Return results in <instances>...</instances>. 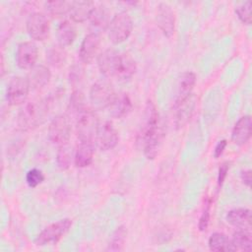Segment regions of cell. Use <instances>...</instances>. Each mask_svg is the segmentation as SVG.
I'll list each match as a JSON object with an SVG mask.
<instances>
[{
    "mask_svg": "<svg viewBox=\"0 0 252 252\" xmlns=\"http://www.w3.org/2000/svg\"><path fill=\"white\" fill-rule=\"evenodd\" d=\"M48 114V102L36 99L26 102L18 114V126L22 130H32L41 125Z\"/></svg>",
    "mask_w": 252,
    "mask_h": 252,
    "instance_id": "obj_1",
    "label": "cell"
},
{
    "mask_svg": "<svg viewBox=\"0 0 252 252\" xmlns=\"http://www.w3.org/2000/svg\"><path fill=\"white\" fill-rule=\"evenodd\" d=\"M132 30L133 22L130 15L126 12H119L109 22L108 37L114 44H119L130 36Z\"/></svg>",
    "mask_w": 252,
    "mask_h": 252,
    "instance_id": "obj_2",
    "label": "cell"
},
{
    "mask_svg": "<svg viewBox=\"0 0 252 252\" xmlns=\"http://www.w3.org/2000/svg\"><path fill=\"white\" fill-rule=\"evenodd\" d=\"M99 122L96 114L88 108H84L77 114L76 131L81 142H92L94 139Z\"/></svg>",
    "mask_w": 252,
    "mask_h": 252,
    "instance_id": "obj_3",
    "label": "cell"
},
{
    "mask_svg": "<svg viewBox=\"0 0 252 252\" xmlns=\"http://www.w3.org/2000/svg\"><path fill=\"white\" fill-rule=\"evenodd\" d=\"M72 220L70 219H63L56 222L47 225L36 236L34 242L36 245H51L57 243L70 229Z\"/></svg>",
    "mask_w": 252,
    "mask_h": 252,
    "instance_id": "obj_4",
    "label": "cell"
},
{
    "mask_svg": "<svg viewBox=\"0 0 252 252\" xmlns=\"http://www.w3.org/2000/svg\"><path fill=\"white\" fill-rule=\"evenodd\" d=\"M71 136V122L66 114L55 116L48 127L49 140L58 146L67 144Z\"/></svg>",
    "mask_w": 252,
    "mask_h": 252,
    "instance_id": "obj_5",
    "label": "cell"
},
{
    "mask_svg": "<svg viewBox=\"0 0 252 252\" xmlns=\"http://www.w3.org/2000/svg\"><path fill=\"white\" fill-rule=\"evenodd\" d=\"M115 93L113 87L107 81H97L90 91V100L94 109L107 108Z\"/></svg>",
    "mask_w": 252,
    "mask_h": 252,
    "instance_id": "obj_6",
    "label": "cell"
},
{
    "mask_svg": "<svg viewBox=\"0 0 252 252\" xmlns=\"http://www.w3.org/2000/svg\"><path fill=\"white\" fill-rule=\"evenodd\" d=\"M31 87L27 78L15 77L13 78L6 91V99L11 105H20L26 102Z\"/></svg>",
    "mask_w": 252,
    "mask_h": 252,
    "instance_id": "obj_7",
    "label": "cell"
},
{
    "mask_svg": "<svg viewBox=\"0 0 252 252\" xmlns=\"http://www.w3.org/2000/svg\"><path fill=\"white\" fill-rule=\"evenodd\" d=\"M94 140L100 151H109L118 143V132L110 121H104L98 125Z\"/></svg>",
    "mask_w": 252,
    "mask_h": 252,
    "instance_id": "obj_8",
    "label": "cell"
},
{
    "mask_svg": "<svg viewBox=\"0 0 252 252\" xmlns=\"http://www.w3.org/2000/svg\"><path fill=\"white\" fill-rule=\"evenodd\" d=\"M49 21L42 13L35 12L29 16L27 20V31L30 36L37 41L44 40L49 34Z\"/></svg>",
    "mask_w": 252,
    "mask_h": 252,
    "instance_id": "obj_9",
    "label": "cell"
},
{
    "mask_svg": "<svg viewBox=\"0 0 252 252\" xmlns=\"http://www.w3.org/2000/svg\"><path fill=\"white\" fill-rule=\"evenodd\" d=\"M196 105V96L191 94L182 98H176L174 103V123L182 128L191 119Z\"/></svg>",
    "mask_w": 252,
    "mask_h": 252,
    "instance_id": "obj_10",
    "label": "cell"
},
{
    "mask_svg": "<svg viewBox=\"0 0 252 252\" xmlns=\"http://www.w3.org/2000/svg\"><path fill=\"white\" fill-rule=\"evenodd\" d=\"M159 124V115L153 101L148 100L143 113L142 122L137 135V145L140 146L142 141Z\"/></svg>",
    "mask_w": 252,
    "mask_h": 252,
    "instance_id": "obj_11",
    "label": "cell"
},
{
    "mask_svg": "<svg viewBox=\"0 0 252 252\" xmlns=\"http://www.w3.org/2000/svg\"><path fill=\"white\" fill-rule=\"evenodd\" d=\"M38 56L37 46L32 41H24L18 45L16 52V62L19 68L31 70L35 66Z\"/></svg>",
    "mask_w": 252,
    "mask_h": 252,
    "instance_id": "obj_12",
    "label": "cell"
},
{
    "mask_svg": "<svg viewBox=\"0 0 252 252\" xmlns=\"http://www.w3.org/2000/svg\"><path fill=\"white\" fill-rule=\"evenodd\" d=\"M157 25L166 36H172L175 28V16L171 7L166 3H159L157 10Z\"/></svg>",
    "mask_w": 252,
    "mask_h": 252,
    "instance_id": "obj_13",
    "label": "cell"
},
{
    "mask_svg": "<svg viewBox=\"0 0 252 252\" xmlns=\"http://www.w3.org/2000/svg\"><path fill=\"white\" fill-rule=\"evenodd\" d=\"M163 138V128L160 123L142 141L140 148L143 150L145 157L148 159H154L160 148Z\"/></svg>",
    "mask_w": 252,
    "mask_h": 252,
    "instance_id": "obj_14",
    "label": "cell"
},
{
    "mask_svg": "<svg viewBox=\"0 0 252 252\" xmlns=\"http://www.w3.org/2000/svg\"><path fill=\"white\" fill-rule=\"evenodd\" d=\"M99 44H100V37L97 32H94L87 34L81 43V47L79 51L80 60L85 64L91 63L96 56Z\"/></svg>",
    "mask_w": 252,
    "mask_h": 252,
    "instance_id": "obj_15",
    "label": "cell"
},
{
    "mask_svg": "<svg viewBox=\"0 0 252 252\" xmlns=\"http://www.w3.org/2000/svg\"><path fill=\"white\" fill-rule=\"evenodd\" d=\"M132 107V100L125 93L115 94L107 106L109 114L114 118H122L127 116Z\"/></svg>",
    "mask_w": 252,
    "mask_h": 252,
    "instance_id": "obj_16",
    "label": "cell"
},
{
    "mask_svg": "<svg viewBox=\"0 0 252 252\" xmlns=\"http://www.w3.org/2000/svg\"><path fill=\"white\" fill-rule=\"evenodd\" d=\"M118 58L119 53L112 48L102 51L97 57V66L100 73L105 77H114Z\"/></svg>",
    "mask_w": 252,
    "mask_h": 252,
    "instance_id": "obj_17",
    "label": "cell"
},
{
    "mask_svg": "<svg viewBox=\"0 0 252 252\" xmlns=\"http://www.w3.org/2000/svg\"><path fill=\"white\" fill-rule=\"evenodd\" d=\"M251 117L249 115L242 116L234 125L231 132V140L235 145H245L251 137Z\"/></svg>",
    "mask_w": 252,
    "mask_h": 252,
    "instance_id": "obj_18",
    "label": "cell"
},
{
    "mask_svg": "<svg viewBox=\"0 0 252 252\" xmlns=\"http://www.w3.org/2000/svg\"><path fill=\"white\" fill-rule=\"evenodd\" d=\"M136 70L137 65L134 58L129 53H119L118 63L114 77H116L120 81H128L134 76Z\"/></svg>",
    "mask_w": 252,
    "mask_h": 252,
    "instance_id": "obj_19",
    "label": "cell"
},
{
    "mask_svg": "<svg viewBox=\"0 0 252 252\" xmlns=\"http://www.w3.org/2000/svg\"><path fill=\"white\" fill-rule=\"evenodd\" d=\"M51 78L49 69L44 65H35L32 67L28 76L27 80L32 90H38L46 86Z\"/></svg>",
    "mask_w": 252,
    "mask_h": 252,
    "instance_id": "obj_20",
    "label": "cell"
},
{
    "mask_svg": "<svg viewBox=\"0 0 252 252\" xmlns=\"http://www.w3.org/2000/svg\"><path fill=\"white\" fill-rule=\"evenodd\" d=\"M226 221L237 228H248L251 225V212L246 208L230 210L226 214Z\"/></svg>",
    "mask_w": 252,
    "mask_h": 252,
    "instance_id": "obj_21",
    "label": "cell"
},
{
    "mask_svg": "<svg viewBox=\"0 0 252 252\" xmlns=\"http://www.w3.org/2000/svg\"><path fill=\"white\" fill-rule=\"evenodd\" d=\"M94 5L91 1H72L70 7V17L76 23H83L90 19Z\"/></svg>",
    "mask_w": 252,
    "mask_h": 252,
    "instance_id": "obj_22",
    "label": "cell"
},
{
    "mask_svg": "<svg viewBox=\"0 0 252 252\" xmlns=\"http://www.w3.org/2000/svg\"><path fill=\"white\" fill-rule=\"evenodd\" d=\"M94 159V147L92 142H81L75 152L74 162L77 167L89 166Z\"/></svg>",
    "mask_w": 252,
    "mask_h": 252,
    "instance_id": "obj_23",
    "label": "cell"
},
{
    "mask_svg": "<svg viewBox=\"0 0 252 252\" xmlns=\"http://www.w3.org/2000/svg\"><path fill=\"white\" fill-rule=\"evenodd\" d=\"M231 251H250L252 248V237L250 229L239 228L230 239Z\"/></svg>",
    "mask_w": 252,
    "mask_h": 252,
    "instance_id": "obj_24",
    "label": "cell"
},
{
    "mask_svg": "<svg viewBox=\"0 0 252 252\" xmlns=\"http://www.w3.org/2000/svg\"><path fill=\"white\" fill-rule=\"evenodd\" d=\"M76 35V29L69 21L62 22L57 28V39L59 45L62 47L71 45L74 42Z\"/></svg>",
    "mask_w": 252,
    "mask_h": 252,
    "instance_id": "obj_25",
    "label": "cell"
},
{
    "mask_svg": "<svg viewBox=\"0 0 252 252\" xmlns=\"http://www.w3.org/2000/svg\"><path fill=\"white\" fill-rule=\"evenodd\" d=\"M89 20L92 26L97 30H106L110 22L108 11L103 6H94Z\"/></svg>",
    "mask_w": 252,
    "mask_h": 252,
    "instance_id": "obj_26",
    "label": "cell"
},
{
    "mask_svg": "<svg viewBox=\"0 0 252 252\" xmlns=\"http://www.w3.org/2000/svg\"><path fill=\"white\" fill-rule=\"evenodd\" d=\"M126 237H127L126 227L124 225L118 226L111 234L106 250L107 251H122L124 249Z\"/></svg>",
    "mask_w": 252,
    "mask_h": 252,
    "instance_id": "obj_27",
    "label": "cell"
},
{
    "mask_svg": "<svg viewBox=\"0 0 252 252\" xmlns=\"http://www.w3.org/2000/svg\"><path fill=\"white\" fill-rule=\"evenodd\" d=\"M196 84V75L193 72H185L182 74L178 84L177 98L185 97L192 94V90Z\"/></svg>",
    "mask_w": 252,
    "mask_h": 252,
    "instance_id": "obj_28",
    "label": "cell"
},
{
    "mask_svg": "<svg viewBox=\"0 0 252 252\" xmlns=\"http://www.w3.org/2000/svg\"><path fill=\"white\" fill-rule=\"evenodd\" d=\"M208 245L212 251H231L230 239L221 232H214L209 238Z\"/></svg>",
    "mask_w": 252,
    "mask_h": 252,
    "instance_id": "obj_29",
    "label": "cell"
},
{
    "mask_svg": "<svg viewBox=\"0 0 252 252\" xmlns=\"http://www.w3.org/2000/svg\"><path fill=\"white\" fill-rule=\"evenodd\" d=\"M74 157H75V153L73 152L72 147L68 143L59 146V150L56 156V161H57L58 167L62 170L69 168L72 162V158H74Z\"/></svg>",
    "mask_w": 252,
    "mask_h": 252,
    "instance_id": "obj_30",
    "label": "cell"
},
{
    "mask_svg": "<svg viewBox=\"0 0 252 252\" xmlns=\"http://www.w3.org/2000/svg\"><path fill=\"white\" fill-rule=\"evenodd\" d=\"M46 10L52 16H63L70 12L71 2L67 1H48L45 3Z\"/></svg>",
    "mask_w": 252,
    "mask_h": 252,
    "instance_id": "obj_31",
    "label": "cell"
},
{
    "mask_svg": "<svg viewBox=\"0 0 252 252\" xmlns=\"http://www.w3.org/2000/svg\"><path fill=\"white\" fill-rule=\"evenodd\" d=\"M47 59L49 63L54 67L62 66L66 60V53L64 51V47L58 45L50 48L47 53Z\"/></svg>",
    "mask_w": 252,
    "mask_h": 252,
    "instance_id": "obj_32",
    "label": "cell"
},
{
    "mask_svg": "<svg viewBox=\"0 0 252 252\" xmlns=\"http://www.w3.org/2000/svg\"><path fill=\"white\" fill-rule=\"evenodd\" d=\"M235 14L237 15L238 19L246 25H250L252 18H251V2L247 1L235 8Z\"/></svg>",
    "mask_w": 252,
    "mask_h": 252,
    "instance_id": "obj_33",
    "label": "cell"
},
{
    "mask_svg": "<svg viewBox=\"0 0 252 252\" xmlns=\"http://www.w3.org/2000/svg\"><path fill=\"white\" fill-rule=\"evenodd\" d=\"M84 107V96L81 91L75 90L70 97V102H69V109L71 112L79 113L81 110H83Z\"/></svg>",
    "mask_w": 252,
    "mask_h": 252,
    "instance_id": "obj_34",
    "label": "cell"
},
{
    "mask_svg": "<svg viewBox=\"0 0 252 252\" xmlns=\"http://www.w3.org/2000/svg\"><path fill=\"white\" fill-rule=\"evenodd\" d=\"M43 180H44V175L42 171L37 168H32L26 174L27 184L32 188H35L40 183H42Z\"/></svg>",
    "mask_w": 252,
    "mask_h": 252,
    "instance_id": "obj_35",
    "label": "cell"
},
{
    "mask_svg": "<svg viewBox=\"0 0 252 252\" xmlns=\"http://www.w3.org/2000/svg\"><path fill=\"white\" fill-rule=\"evenodd\" d=\"M211 212V203L208 202L205 206V209L199 219V222H198V227L200 231H205L207 230L208 226H209V222H210V214Z\"/></svg>",
    "mask_w": 252,
    "mask_h": 252,
    "instance_id": "obj_36",
    "label": "cell"
},
{
    "mask_svg": "<svg viewBox=\"0 0 252 252\" xmlns=\"http://www.w3.org/2000/svg\"><path fill=\"white\" fill-rule=\"evenodd\" d=\"M70 83L73 85V86H77L78 84L81 83V81L83 80V69L78 66V65H75L72 67V69L70 70Z\"/></svg>",
    "mask_w": 252,
    "mask_h": 252,
    "instance_id": "obj_37",
    "label": "cell"
},
{
    "mask_svg": "<svg viewBox=\"0 0 252 252\" xmlns=\"http://www.w3.org/2000/svg\"><path fill=\"white\" fill-rule=\"evenodd\" d=\"M229 169V163L228 162H223L220 168H219V174H218V185L219 187H220L222 185V183L224 182L227 172Z\"/></svg>",
    "mask_w": 252,
    "mask_h": 252,
    "instance_id": "obj_38",
    "label": "cell"
},
{
    "mask_svg": "<svg viewBox=\"0 0 252 252\" xmlns=\"http://www.w3.org/2000/svg\"><path fill=\"white\" fill-rule=\"evenodd\" d=\"M226 145H227L226 140H220V141L216 145L215 150H214V158H219L222 155V153H223V151H224Z\"/></svg>",
    "mask_w": 252,
    "mask_h": 252,
    "instance_id": "obj_39",
    "label": "cell"
},
{
    "mask_svg": "<svg viewBox=\"0 0 252 252\" xmlns=\"http://www.w3.org/2000/svg\"><path fill=\"white\" fill-rule=\"evenodd\" d=\"M240 178H241L242 182H243L246 186L250 187V185H251V171H250L249 169L242 170L241 173H240Z\"/></svg>",
    "mask_w": 252,
    "mask_h": 252,
    "instance_id": "obj_40",
    "label": "cell"
}]
</instances>
